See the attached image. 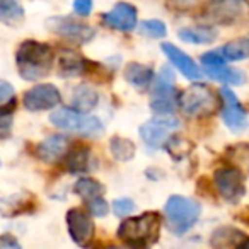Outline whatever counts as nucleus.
<instances>
[{"label":"nucleus","mask_w":249,"mask_h":249,"mask_svg":"<svg viewBox=\"0 0 249 249\" xmlns=\"http://www.w3.org/2000/svg\"><path fill=\"white\" fill-rule=\"evenodd\" d=\"M55 53L46 43L28 39L19 45L16 52V65L19 75L24 80H39L46 77L53 69Z\"/></svg>","instance_id":"nucleus-1"},{"label":"nucleus","mask_w":249,"mask_h":249,"mask_svg":"<svg viewBox=\"0 0 249 249\" xmlns=\"http://www.w3.org/2000/svg\"><path fill=\"white\" fill-rule=\"evenodd\" d=\"M160 225V215L156 212H147L121 222L118 227V239L130 248H147L159 239Z\"/></svg>","instance_id":"nucleus-2"},{"label":"nucleus","mask_w":249,"mask_h":249,"mask_svg":"<svg viewBox=\"0 0 249 249\" xmlns=\"http://www.w3.org/2000/svg\"><path fill=\"white\" fill-rule=\"evenodd\" d=\"M200 203L181 195H173L164 205V220L167 229L176 235H183L191 231L200 218Z\"/></svg>","instance_id":"nucleus-3"},{"label":"nucleus","mask_w":249,"mask_h":249,"mask_svg":"<svg viewBox=\"0 0 249 249\" xmlns=\"http://www.w3.org/2000/svg\"><path fill=\"white\" fill-rule=\"evenodd\" d=\"M222 99L207 86V84H193L184 89L178 97V106L188 118H205L217 113Z\"/></svg>","instance_id":"nucleus-4"},{"label":"nucleus","mask_w":249,"mask_h":249,"mask_svg":"<svg viewBox=\"0 0 249 249\" xmlns=\"http://www.w3.org/2000/svg\"><path fill=\"white\" fill-rule=\"evenodd\" d=\"M50 121L56 128L82 137H99L103 133V123L96 116H89L75 107H58L50 114Z\"/></svg>","instance_id":"nucleus-5"},{"label":"nucleus","mask_w":249,"mask_h":249,"mask_svg":"<svg viewBox=\"0 0 249 249\" xmlns=\"http://www.w3.org/2000/svg\"><path fill=\"white\" fill-rule=\"evenodd\" d=\"M179 128V121L169 114H159L140 126V137L149 149H162Z\"/></svg>","instance_id":"nucleus-6"},{"label":"nucleus","mask_w":249,"mask_h":249,"mask_svg":"<svg viewBox=\"0 0 249 249\" xmlns=\"http://www.w3.org/2000/svg\"><path fill=\"white\" fill-rule=\"evenodd\" d=\"M46 28L53 35L60 36L62 39L73 45H86L96 36V29L86 22L75 21L72 18H63V16H55L46 21Z\"/></svg>","instance_id":"nucleus-7"},{"label":"nucleus","mask_w":249,"mask_h":249,"mask_svg":"<svg viewBox=\"0 0 249 249\" xmlns=\"http://www.w3.org/2000/svg\"><path fill=\"white\" fill-rule=\"evenodd\" d=\"M213 184L220 198L227 203H237L246 195L244 173L235 166L218 167L213 173Z\"/></svg>","instance_id":"nucleus-8"},{"label":"nucleus","mask_w":249,"mask_h":249,"mask_svg":"<svg viewBox=\"0 0 249 249\" xmlns=\"http://www.w3.org/2000/svg\"><path fill=\"white\" fill-rule=\"evenodd\" d=\"M176 89H174V73L169 67H162L152 87L150 107L157 114H171L176 107Z\"/></svg>","instance_id":"nucleus-9"},{"label":"nucleus","mask_w":249,"mask_h":249,"mask_svg":"<svg viewBox=\"0 0 249 249\" xmlns=\"http://www.w3.org/2000/svg\"><path fill=\"white\" fill-rule=\"evenodd\" d=\"M62 101V94L53 84H38L24 92L22 104L31 113L55 109Z\"/></svg>","instance_id":"nucleus-10"},{"label":"nucleus","mask_w":249,"mask_h":249,"mask_svg":"<svg viewBox=\"0 0 249 249\" xmlns=\"http://www.w3.org/2000/svg\"><path fill=\"white\" fill-rule=\"evenodd\" d=\"M220 97H222V120L227 124V128L235 133L244 132L249 123L248 113L242 107V104L239 103L235 94L231 89H227V87H222Z\"/></svg>","instance_id":"nucleus-11"},{"label":"nucleus","mask_w":249,"mask_h":249,"mask_svg":"<svg viewBox=\"0 0 249 249\" xmlns=\"http://www.w3.org/2000/svg\"><path fill=\"white\" fill-rule=\"evenodd\" d=\"M67 229L72 241L80 248H87L96 234V227L89 213L80 208H70L67 212Z\"/></svg>","instance_id":"nucleus-12"},{"label":"nucleus","mask_w":249,"mask_h":249,"mask_svg":"<svg viewBox=\"0 0 249 249\" xmlns=\"http://www.w3.org/2000/svg\"><path fill=\"white\" fill-rule=\"evenodd\" d=\"M137 16H139V11L135 5L128 4V2H118L109 12L103 16V21L104 24L116 31L130 33L137 28V19H139Z\"/></svg>","instance_id":"nucleus-13"},{"label":"nucleus","mask_w":249,"mask_h":249,"mask_svg":"<svg viewBox=\"0 0 249 249\" xmlns=\"http://www.w3.org/2000/svg\"><path fill=\"white\" fill-rule=\"evenodd\" d=\"M244 7V0H212L205 14L208 21L215 24H231L237 21Z\"/></svg>","instance_id":"nucleus-14"},{"label":"nucleus","mask_w":249,"mask_h":249,"mask_svg":"<svg viewBox=\"0 0 249 249\" xmlns=\"http://www.w3.org/2000/svg\"><path fill=\"white\" fill-rule=\"evenodd\" d=\"M160 50H162L164 55L169 58V62L173 63V65L176 67V69L179 70L186 79L198 80L201 77L200 67H198L196 63H195V60L191 58L190 55H186L183 50H179L178 46L171 45V43H162V45H160Z\"/></svg>","instance_id":"nucleus-15"},{"label":"nucleus","mask_w":249,"mask_h":249,"mask_svg":"<svg viewBox=\"0 0 249 249\" xmlns=\"http://www.w3.org/2000/svg\"><path fill=\"white\" fill-rule=\"evenodd\" d=\"M67 150H69V139L63 135H53L38 143L36 156L43 162L53 164V162H58L60 159H63L67 156Z\"/></svg>","instance_id":"nucleus-16"},{"label":"nucleus","mask_w":249,"mask_h":249,"mask_svg":"<svg viewBox=\"0 0 249 249\" xmlns=\"http://www.w3.org/2000/svg\"><path fill=\"white\" fill-rule=\"evenodd\" d=\"M248 244V235L239 229L231 227V225L215 229L210 237V246H213V248H242Z\"/></svg>","instance_id":"nucleus-17"},{"label":"nucleus","mask_w":249,"mask_h":249,"mask_svg":"<svg viewBox=\"0 0 249 249\" xmlns=\"http://www.w3.org/2000/svg\"><path fill=\"white\" fill-rule=\"evenodd\" d=\"M58 62H60V73L63 77L82 75V73L87 72V67H89V62L82 55L73 52V50H63L58 56Z\"/></svg>","instance_id":"nucleus-18"},{"label":"nucleus","mask_w":249,"mask_h":249,"mask_svg":"<svg viewBox=\"0 0 249 249\" xmlns=\"http://www.w3.org/2000/svg\"><path fill=\"white\" fill-rule=\"evenodd\" d=\"M205 73L210 79L217 80L222 84H229V86H239L244 82V73L241 70H235L225 63H215V65H203Z\"/></svg>","instance_id":"nucleus-19"},{"label":"nucleus","mask_w":249,"mask_h":249,"mask_svg":"<svg viewBox=\"0 0 249 249\" xmlns=\"http://www.w3.org/2000/svg\"><path fill=\"white\" fill-rule=\"evenodd\" d=\"M124 79L126 82L132 84L133 87H139V89H145L152 84L154 80V70L149 65H143V63H128L124 67Z\"/></svg>","instance_id":"nucleus-20"},{"label":"nucleus","mask_w":249,"mask_h":249,"mask_svg":"<svg viewBox=\"0 0 249 249\" xmlns=\"http://www.w3.org/2000/svg\"><path fill=\"white\" fill-rule=\"evenodd\" d=\"M33 207H35V201L28 193L12 195V196L0 200V213L5 215V217H14V215L24 213V212H28V208Z\"/></svg>","instance_id":"nucleus-21"},{"label":"nucleus","mask_w":249,"mask_h":249,"mask_svg":"<svg viewBox=\"0 0 249 249\" xmlns=\"http://www.w3.org/2000/svg\"><path fill=\"white\" fill-rule=\"evenodd\" d=\"M179 39L191 45H208V43H213L217 39V31L207 26H198V28H183L178 31Z\"/></svg>","instance_id":"nucleus-22"},{"label":"nucleus","mask_w":249,"mask_h":249,"mask_svg":"<svg viewBox=\"0 0 249 249\" xmlns=\"http://www.w3.org/2000/svg\"><path fill=\"white\" fill-rule=\"evenodd\" d=\"M97 106V92L89 86H77L72 90V107L90 113Z\"/></svg>","instance_id":"nucleus-23"},{"label":"nucleus","mask_w":249,"mask_h":249,"mask_svg":"<svg viewBox=\"0 0 249 249\" xmlns=\"http://www.w3.org/2000/svg\"><path fill=\"white\" fill-rule=\"evenodd\" d=\"M225 62H241L249 58V38H241L217 50Z\"/></svg>","instance_id":"nucleus-24"},{"label":"nucleus","mask_w":249,"mask_h":249,"mask_svg":"<svg viewBox=\"0 0 249 249\" xmlns=\"http://www.w3.org/2000/svg\"><path fill=\"white\" fill-rule=\"evenodd\" d=\"M65 166L70 173H84L90 166V150L87 147H79L65 156Z\"/></svg>","instance_id":"nucleus-25"},{"label":"nucleus","mask_w":249,"mask_h":249,"mask_svg":"<svg viewBox=\"0 0 249 249\" xmlns=\"http://www.w3.org/2000/svg\"><path fill=\"white\" fill-rule=\"evenodd\" d=\"M109 150H111V156H113L116 160L126 162V160L135 157L137 147L132 140L123 139V137H113L109 142Z\"/></svg>","instance_id":"nucleus-26"},{"label":"nucleus","mask_w":249,"mask_h":249,"mask_svg":"<svg viewBox=\"0 0 249 249\" xmlns=\"http://www.w3.org/2000/svg\"><path fill=\"white\" fill-rule=\"evenodd\" d=\"M73 191H75V195H79L80 198H84L87 201L92 200V198L103 196L104 184L99 183L97 179H92V178H80L73 184Z\"/></svg>","instance_id":"nucleus-27"},{"label":"nucleus","mask_w":249,"mask_h":249,"mask_svg":"<svg viewBox=\"0 0 249 249\" xmlns=\"http://www.w3.org/2000/svg\"><path fill=\"white\" fill-rule=\"evenodd\" d=\"M24 19V9L19 0H0V22L18 24Z\"/></svg>","instance_id":"nucleus-28"},{"label":"nucleus","mask_w":249,"mask_h":249,"mask_svg":"<svg viewBox=\"0 0 249 249\" xmlns=\"http://www.w3.org/2000/svg\"><path fill=\"white\" fill-rule=\"evenodd\" d=\"M227 159L244 174H249V143H237L227 150Z\"/></svg>","instance_id":"nucleus-29"},{"label":"nucleus","mask_w":249,"mask_h":249,"mask_svg":"<svg viewBox=\"0 0 249 249\" xmlns=\"http://www.w3.org/2000/svg\"><path fill=\"white\" fill-rule=\"evenodd\" d=\"M139 31H140V35L147 36V38H154V39L164 38V36L167 35L166 24H164L162 21H159V19H147V21L140 22Z\"/></svg>","instance_id":"nucleus-30"},{"label":"nucleus","mask_w":249,"mask_h":249,"mask_svg":"<svg viewBox=\"0 0 249 249\" xmlns=\"http://www.w3.org/2000/svg\"><path fill=\"white\" fill-rule=\"evenodd\" d=\"M87 208H89V213L94 215V217H104L109 212V205H107V201L103 196L87 200Z\"/></svg>","instance_id":"nucleus-31"},{"label":"nucleus","mask_w":249,"mask_h":249,"mask_svg":"<svg viewBox=\"0 0 249 249\" xmlns=\"http://www.w3.org/2000/svg\"><path fill=\"white\" fill-rule=\"evenodd\" d=\"M135 210V203L130 198H118L113 201V212L116 217H126Z\"/></svg>","instance_id":"nucleus-32"},{"label":"nucleus","mask_w":249,"mask_h":249,"mask_svg":"<svg viewBox=\"0 0 249 249\" xmlns=\"http://www.w3.org/2000/svg\"><path fill=\"white\" fill-rule=\"evenodd\" d=\"M14 87L5 80H0V107L9 106L11 103H14Z\"/></svg>","instance_id":"nucleus-33"},{"label":"nucleus","mask_w":249,"mask_h":249,"mask_svg":"<svg viewBox=\"0 0 249 249\" xmlns=\"http://www.w3.org/2000/svg\"><path fill=\"white\" fill-rule=\"evenodd\" d=\"M203 2H208V0H169L171 9L174 11H190V9H195L198 5H201Z\"/></svg>","instance_id":"nucleus-34"},{"label":"nucleus","mask_w":249,"mask_h":249,"mask_svg":"<svg viewBox=\"0 0 249 249\" xmlns=\"http://www.w3.org/2000/svg\"><path fill=\"white\" fill-rule=\"evenodd\" d=\"M73 11L80 18H87L92 12V0H73Z\"/></svg>","instance_id":"nucleus-35"},{"label":"nucleus","mask_w":249,"mask_h":249,"mask_svg":"<svg viewBox=\"0 0 249 249\" xmlns=\"http://www.w3.org/2000/svg\"><path fill=\"white\" fill-rule=\"evenodd\" d=\"M0 248H21V246H19V242L12 235L5 234L0 237Z\"/></svg>","instance_id":"nucleus-36"},{"label":"nucleus","mask_w":249,"mask_h":249,"mask_svg":"<svg viewBox=\"0 0 249 249\" xmlns=\"http://www.w3.org/2000/svg\"><path fill=\"white\" fill-rule=\"evenodd\" d=\"M239 218H241V220L244 222V224H248V225H249V207H246V208H244V212H242V213L239 215Z\"/></svg>","instance_id":"nucleus-37"}]
</instances>
